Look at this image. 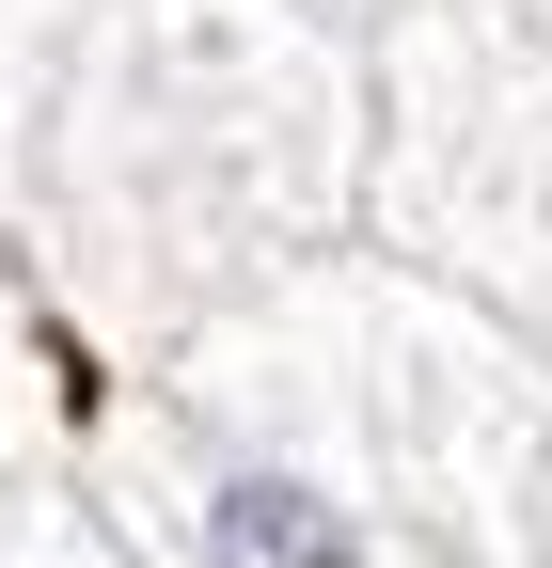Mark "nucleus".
<instances>
[{"label":"nucleus","instance_id":"f257e3e1","mask_svg":"<svg viewBox=\"0 0 552 568\" xmlns=\"http://www.w3.org/2000/svg\"><path fill=\"white\" fill-rule=\"evenodd\" d=\"M552 458V364L379 237L268 268L253 301L95 379L80 506L126 568H490Z\"/></svg>","mask_w":552,"mask_h":568},{"label":"nucleus","instance_id":"f03ea898","mask_svg":"<svg viewBox=\"0 0 552 568\" xmlns=\"http://www.w3.org/2000/svg\"><path fill=\"white\" fill-rule=\"evenodd\" d=\"M364 237V32L316 0H80L0 253L126 379L268 268Z\"/></svg>","mask_w":552,"mask_h":568},{"label":"nucleus","instance_id":"7ed1b4c3","mask_svg":"<svg viewBox=\"0 0 552 568\" xmlns=\"http://www.w3.org/2000/svg\"><path fill=\"white\" fill-rule=\"evenodd\" d=\"M364 237L552 364V32L521 0L364 32Z\"/></svg>","mask_w":552,"mask_h":568},{"label":"nucleus","instance_id":"20e7f679","mask_svg":"<svg viewBox=\"0 0 552 568\" xmlns=\"http://www.w3.org/2000/svg\"><path fill=\"white\" fill-rule=\"evenodd\" d=\"M0 568H126V552L80 506V474H17V458H0Z\"/></svg>","mask_w":552,"mask_h":568},{"label":"nucleus","instance_id":"39448f33","mask_svg":"<svg viewBox=\"0 0 552 568\" xmlns=\"http://www.w3.org/2000/svg\"><path fill=\"white\" fill-rule=\"evenodd\" d=\"M63 32H80V0H0V205H17V159H32V111H48Z\"/></svg>","mask_w":552,"mask_h":568},{"label":"nucleus","instance_id":"423d86ee","mask_svg":"<svg viewBox=\"0 0 552 568\" xmlns=\"http://www.w3.org/2000/svg\"><path fill=\"white\" fill-rule=\"evenodd\" d=\"M521 552L552 568V458H536V506H521Z\"/></svg>","mask_w":552,"mask_h":568},{"label":"nucleus","instance_id":"0eeeda50","mask_svg":"<svg viewBox=\"0 0 552 568\" xmlns=\"http://www.w3.org/2000/svg\"><path fill=\"white\" fill-rule=\"evenodd\" d=\"M316 17H348V32H379V17H410V0H316Z\"/></svg>","mask_w":552,"mask_h":568},{"label":"nucleus","instance_id":"6e6552de","mask_svg":"<svg viewBox=\"0 0 552 568\" xmlns=\"http://www.w3.org/2000/svg\"><path fill=\"white\" fill-rule=\"evenodd\" d=\"M521 17H536V32H552V0H521Z\"/></svg>","mask_w":552,"mask_h":568},{"label":"nucleus","instance_id":"1a4fd4ad","mask_svg":"<svg viewBox=\"0 0 552 568\" xmlns=\"http://www.w3.org/2000/svg\"><path fill=\"white\" fill-rule=\"evenodd\" d=\"M490 568H536V552H490Z\"/></svg>","mask_w":552,"mask_h":568}]
</instances>
